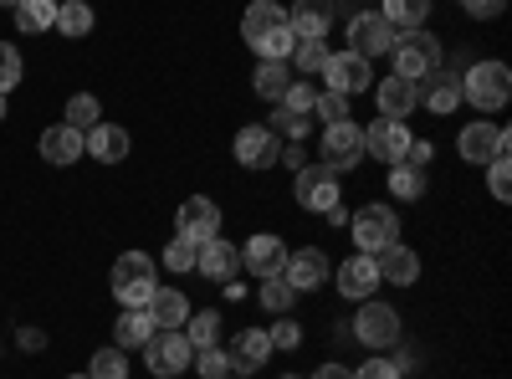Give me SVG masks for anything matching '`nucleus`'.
Returning <instances> with one entry per match:
<instances>
[{"instance_id":"obj_35","label":"nucleus","mask_w":512,"mask_h":379,"mask_svg":"<svg viewBox=\"0 0 512 379\" xmlns=\"http://www.w3.org/2000/svg\"><path fill=\"white\" fill-rule=\"evenodd\" d=\"M390 26H425V16H431V0H384V11H379Z\"/></svg>"},{"instance_id":"obj_5","label":"nucleus","mask_w":512,"mask_h":379,"mask_svg":"<svg viewBox=\"0 0 512 379\" xmlns=\"http://www.w3.org/2000/svg\"><path fill=\"white\" fill-rule=\"evenodd\" d=\"M190 359H195V349H190V339H185L180 328H154V333H149V344H144V364H149V374L175 379V374L190 369Z\"/></svg>"},{"instance_id":"obj_22","label":"nucleus","mask_w":512,"mask_h":379,"mask_svg":"<svg viewBox=\"0 0 512 379\" xmlns=\"http://www.w3.org/2000/svg\"><path fill=\"white\" fill-rule=\"evenodd\" d=\"M144 313H149L154 328H185V318H190V298H185L180 287H154V298L144 303Z\"/></svg>"},{"instance_id":"obj_34","label":"nucleus","mask_w":512,"mask_h":379,"mask_svg":"<svg viewBox=\"0 0 512 379\" xmlns=\"http://www.w3.org/2000/svg\"><path fill=\"white\" fill-rule=\"evenodd\" d=\"M328 57H333V52H328L323 36H308V41H297V47H292V67L308 72V77H318V72L328 67Z\"/></svg>"},{"instance_id":"obj_45","label":"nucleus","mask_w":512,"mask_h":379,"mask_svg":"<svg viewBox=\"0 0 512 379\" xmlns=\"http://www.w3.org/2000/svg\"><path fill=\"white\" fill-rule=\"evenodd\" d=\"M267 339H272V349H297L303 344V328H297L292 318H277V328H267Z\"/></svg>"},{"instance_id":"obj_27","label":"nucleus","mask_w":512,"mask_h":379,"mask_svg":"<svg viewBox=\"0 0 512 379\" xmlns=\"http://www.w3.org/2000/svg\"><path fill=\"white\" fill-rule=\"evenodd\" d=\"M82 154H88V149H82V134L67 129V123H52V129L41 134V159H47V164H77Z\"/></svg>"},{"instance_id":"obj_25","label":"nucleus","mask_w":512,"mask_h":379,"mask_svg":"<svg viewBox=\"0 0 512 379\" xmlns=\"http://www.w3.org/2000/svg\"><path fill=\"white\" fill-rule=\"evenodd\" d=\"M82 149L103 164H118V159H128V129H118V123H93V129L82 134Z\"/></svg>"},{"instance_id":"obj_29","label":"nucleus","mask_w":512,"mask_h":379,"mask_svg":"<svg viewBox=\"0 0 512 379\" xmlns=\"http://www.w3.org/2000/svg\"><path fill=\"white\" fill-rule=\"evenodd\" d=\"M16 26H21L26 36L52 31V26H57V0H16Z\"/></svg>"},{"instance_id":"obj_39","label":"nucleus","mask_w":512,"mask_h":379,"mask_svg":"<svg viewBox=\"0 0 512 379\" xmlns=\"http://www.w3.org/2000/svg\"><path fill=\"white\" fill-rule=\"evenodd\" d=\"M390 190L400 200H420L425 195V170H410V164H390Z\"/></svg>"},{"instance_id":"obj_11","label":"nucleus","mask_w":512,"mask_h":379,"mask_svg":"<svg viewBox=\"0 0 512 379\" xmlns=\"http://www.w3.org/2000/svg\"><path fill=\"white\" fill-rule=\"evenodd\" d=\"M282 154L277 134L267 129V123H246V129H236V164H246V170H272Z\"/></svg>"},{"instance_id":"obj_23","label":"nucleus","mask_w":512,"mask_h":379,"mask_svg":"<svg viewBox=\"0 0 512 379\" xmlns=\"http://www.w3.org/2000/svg\"><path fill=\"white\" fill-rule=\"evenodd\" d=\"M287 21H292V36H297V41L328 36V26H333V0H297V6L287 11Z\"/></svg>"},{"instance_id":"obj_9","label":"nucleus","mask_w":512,"mask_h":379,"mask_svg":"<svg viewBox=\"0 0 512 379\" xmlns=\"http://www.w3.org/2000/svg\"><path fill=\"white\" fill-rule=\"evenodd\" d=\"M395 47V26L384 21L379 11H359L354 21H349V52H359L364 62L369 57H384Z\"/></svg>"},{"instance_id":"obj_37","label":"nucleus","mask_w":512,"mask_h":379,"mask_svg":"<svg viewBox=\"0 0 512 379\" xmlns=\"http://www.w3.org/2000/svg\"><path fill=\"white\" fill-rule=\"evenodd\" d=\"M195 257H200V241H190V236H169V246H164V267L169 272H195Z\"/></svg>"},{"instance_id":"obj_53","label":"nucleus","mask_w":512,"mask_h":379,"mask_svg":"<svg viewBox=\"0 0 512 379\" xmlns=\"http://www.w3.org/2000/svg\"><path fill=\"white\" fill-rule=\"evenodd\" d=\"M6 108H11V103H6V93H0V118H6Z\"/></svg>"},{"instance_id":"obj_54","label":"nucleus","mask_w":512,"mask_h":379,"mask_svg":"<svg viewBox=\"0 0 512 379\" xmlns=\"http://www.w3.org/2000/svg\"><path fill=\"white\" fill-rule=\"evenodd\" d=\"M0 6H6V11H16V0H0Z\"/></svg>"},{"instance_id":"obj_42","label":"nucleus","mask_w":512,"mask_h":379,"mask_svg":"<svg viewBox=\"0 0 512 379\" xmlns=\"http://www.w3.org/2000/svg\"><path fill=\"white\" fill-rule=\"evenodd\" d=\"M88 379H128V359H123L118 349H98V354H93Z\"/></svg>"},{"instance_id":"obj_15","label":"nucleus","mask_w":512,"mask_h":379,"mask_svg":"<svg viewBox=\"0 0 512 379\" xmlns=\"http://www.w3.org/2000/svg\"><path fill=\"white\" fill-rule=\"evenodd\" d=\"M415 103H425L431 113H451V108H461V77L446 72V67L425 72V77L415 82Z\"/></svg>"},{"instance_id":"obj_50","label":"nucleus","mask_w":512,"mask_h":379,"mask_svg":"<svg viewBox=\"0 0 512 379\" xmlns=\"http://www.w3.org/2000/svg\"><path fill=\"white\" fill-rule=\"evenodd\" d=\"M277 164H287V170H303V164H313V159H308L303 149H282V154H277Z\"/></svg>"},{"instance_id":"obj_6","label":"nucleus","mask_w":512,"mask_h":379,"mask_svg":"<svg viewBox=\"0 0 512 379\" xmlns=\"http://www.w3.org/2000/svg\"><path fill=\"white\" fill-rule=\"evenodd\" d=\"M359 154H364V129L354 118H344V123H328L323 129V149H318V164H328L333 175H344V170H354L359 164Z\"/></svg>"},{"instance_id":"obj_1","label":"nucleus","mask_w":512,"mask_h":379,"mask_svg":"<svg viewBox=\"0 0 512 379\" xmlns=\"http://www.w3.org/2000/svg\"><path fill=\"white\" fill-rule=\"evenodd\" d=\"M154 287H159V277H154L149 251H123V257L113 262V298L123 308H144L154 298Z\"/></svg>"},{"instance_id":"obj_38","label":"nucleus","mask_w":512,"mask_h":379,"mask_svg":"<svg viewBox=\"0 0 512 379\" xmlns=\"http://www.w3.org/2000/svg\"><path fill=\"white\" fill-rule=\"evenodd\" d=\"M190 364H195V374H200V379H226V374H231V354H226L221 344L195 349V359H190Z\"/></svg>"},{"instance_id":"obj_8","label":"nucleus","mask_w":512,"mask_h":379,"mask_svg":"<svg viewBox=\"0 0 512 379\" xmlns=\"http://www.w3.org/2000/svg\"><path fill=\"white\" fill-rule=\"evenodd\" d=\"M292 195L303 210H333L338 205V175L328 170V164H303L292 180Z\"/></svg>"},{"instance_id":"obj_30","label":"nucleus","mask_w":512,"mask_h":379,"mask_svg":"<svg viewBox=\"0 0 512 379\" xmlns=\"http://www.w3.org/2000/svg\"><path fill=\"white\" fill-rule=\"evenodd\" d=\"M185 339H190V349H210V344H221V313H210V308H195L190 318H185Z\"/></svg>"},{"instance_id":"obj_13","label":"nucleus","mask_w":512,"mask_h":379,"mask_svg":"<svg viewBox=\"0 0 512 379\" xmlns=\"http://www.w3.org/2000/svg\"><path fill=\"white\" fill-rule=\"evenodd\" d=\"M405 149H410V129H405L400 118H374L369 129H364V154H374L384 164H400Z\"/></svg>"},{"instance_id":"obj_31","label":"nucleus","mask_w":512,"mask_h":379,"mask_svg":"<svg viewBox=\"0 0 512 379\" xmlns=\"http://www.w3.org/2000/svg\"><path fill=\"white\" fill-rule=\"evenodd\" d=\"M149 333H154L149 313H144V308H128V313L118 318V328H113V339H118V349H144Z\"/></svg>"},{"instance_id":"obj_57","label":"nucleus","mask_w":512,"mask_h":379,"mask_svg":"<svg viewBox=\"0 0 512 379\" xmlns=\"http://www.w3.org/2000/svg\"><path fill=\"white\" fill-rule=\"evenodd\" d=\"M72 379H88V374H72Z\"/></svg>"},{"instance_id":"obj_12","label":"nucleus","mask_w":512,"mask_h":379,"mask_svg":"<svg viewBox=\"0 0 512 379\" xmlns=\"http://www.w3.org/2000/svg\"><path fill=\"white\" fill-rule=\"evenodd\" d=\"M323 82H328V93L354 98V93H364L369 82H374V72H369V62L359 52H333L328 67H323Z\"/></svg>"},{"instance_id":"obj_28","label":"nucleus","mask_w":512,"mask_h":379,"mask_svg":"<svg viewBox=\"0 0 512 379\" xmlns=\"http://www.w3.org/2000/svg\"><path fill=\"white\" fill-rule=\"evenodd\" d=\"M251 88H256V98L282 103V93L292 88V67L287 62H262V67H256V77H251Z\"/></svg>"},{"instance_id":"obj_3","label":"nucleus","mask_w":512,"mask_h":379,"mask_svg":"<svg viewBox=\"0 0 512 379\" xmlns=\"http://www.w3.org/2000/svg\"><path fill=\"white\" fill-rule=\"evenodd\" d=\"M507 93H512V72L502 62H477L472 72L461 77V103H472L482 113L507 108Z\"/></svg>"},{"instance_id":"obj_21","label":"nucleus","mask_w":512,"mask_h":379,"mask_svg":"<svg viewBox=\"0 0 512 379\" xmlns=\"http://www.w3.org/2000/svg\"><path fill=\"white\" fill-rule=\"evenodd\" d=\"M374 98H379V118H400V123L420 108V103H415V82H410V77H395V72L374 88Z\"/></svg>"},{"instance_id":"obj_14","label":"nucleus","mask_w":512,"mask_h":379,"mask_svg":"<svg viewBox=\"0 0 512 379\" xmlns=\"http://www.w3.org/2000/svg\"><path fill=\"white\" fill-rule=\"evenodd\" d=\"M241 267H246L251 277H282V267H287V246H282V236H272V231L251 236V241L241 246Z\"/></svg>"},{"instance_id":"obj_56","label":"nucleus","mask_w":512,"mask_h":379,"mask_svg":"<svg viewBox=\"0 0 512 379\" xmlns=\"http://www.w3.org/2000/svg\"><path fill=\"white\" fill-rule=\"evenodd\" d=\"M282 379H303V374H282Z\"/></svg>"},{"instance_id":"obj_4","label":"nucleus","mask_w":512,"mask_h":379,"mask_svg":"<svg viewBox=\"0 0 512 379\" xmlns=\"http://www.w3.org/2000/svg\"><path fill=\"white\" fill-rule=\"evenodd\" d=\"M349 236H354V246L364 251V257H379L384 246L400 241V221H395L390 205H364L359 216H349Z\"/></svg>"},{"instance_id":"obj_51","label":"nucleus","mask_w":512,"mask_h":379,"mask_svg":"<svg viewBox=\"0 0 512 379\" xmlns=\"http://www.w3.org/2000/svg\"><path fill=\"white\" fill-rule=\"evenodd\" d=\"M16 344H21V349H41V344H47V333H36V328H21V333H16Z\"/></svg>"},{"instance_id":"obj_47","label":"nucleus","mask_w":512,"mask_h":379,"mask_svg":"<svg viewBox=\"0 0 512 379\" xmlns=\"http://www.w3.org/2000/svg\"><path fill=\"white\" fill-rule=\"evenodd\" d=\"M354 379H405V374H400V364H390V359H369V364H359Z\"/></svg>"},{"instance_id":"obj_32","label":"nucleus","mask_w":512,"mask_h":379,"mask_svg":"<svg viewBox=\"0 0 512 379\" xmlns=\"http://www.w3.org/2000/svg\"><path fill=\"white\" fill-rule=\"evenodd\" d=\"M67 129H77V134H88L93 129V123H103V103L93 98V93H72L67 98Z\"/></svg>"},{"instance_id":"obj_46","label":"nucleus","mask_w":512,"mask_h":379,"mask_svg":"<svg viewBox=\"0 0 512 379\" xmlns=\"http://www.w3.org/2000/svg\"><path fill=\"white\" fill-rule=\"evenodd\" d=\"M487 170H492V175H487L492 195H497V200H507V195H512V170H507V154H502V159H492Z\"/></svg>"},{"instance_id":"obj_36","label":"nucleus","mask_w":512,"mask_h":379,"mask_svg":"<svg viewBox=\"0 0 512 379\" xmlns=\"http://www.w3.org/2000/svg\"><path fill=\"white\" fill-rule=\"evenodd\" d=\"M267 129H272L277 139H303V134L313 129V113H297V108H282V103H277Z\"/></svg>"},{"instance_id":"obj_40","label":"nucleus","mask_w":512,"mask_h":379,"mask_svg":"<svg viewBox=\"0 0 512 379\" xmlns=\"http://www.w3.org/2000/svg\"><path fill=\"white\" fill-rule=\"evenodd\" d=\"M292 298L297 292L287 287V277H262V308L267 313H292Z\"/></svg>"},{"instance_id":"obj_18","label":"nucleus","mask_w":512,"mask_h":379,"mask_svg":"<svg viewBox=\"0 0 512 379\" xmlns=\"http://www.w3.org/2000/svg\"><path fill=\"white\" fill-rule=\"evenodd\" d=\"M226 354H231V374H256V369L272 359L267 328H241V333H236V344H231Z\"/></svg>"},{"instance_id":"obj_33","label":"nucleus","mask_w":512,"mask_h":379,"mask_svg":"<svg viewBox=\"0 0 512 379\" xmlns=\"http://www.w3.org/2000/svg\"><path fill=\"white\" fill-rule=\"evenodd\" d=\"M52 31H62V36H88L93 31V6L88 0H67V6H57V26Z\"/></svg>"},{"instance_id":"obj_19","label":"nucleus","mask_w":512,"mask_h":379,"mask_svg":"<svg viewBox=\"0 0 512 379\" xmlns=\"http://www.w3.org/2000/svg\"><path fill=\"white\" fill-rule=\"evenodd\" d=\"M374 287H379V267H374V257L354 251V257L338 267V292H344L349 303H364V298H374Z\"/></svg>"},{"instance_id":"obj_48","label":"nucleus","mask_w":512,"mask_h":379,"mask_svg":"<svg viewBox=\"0 0 512 379\" xmlns=\"http://www.w3.org/2000/svg\"><path fill=\"white\" fill-rule=\"evenodd\" d=\"M461 6H466V16L492 21V16H502V11H507V0H461Z\"/></svg>"},{"instance_id":"obj_49","label":"nucleus","mask_w":512,"mask_h":379,"mask_svg":"<svg viewBox=\"0 0 512 379\" xmlns=\"http://www.w3.org/2000/svg\"><path fill=\"white\" fill-rule=\"evenodd\" d=\"M400 164H410V170H425V164H431V144L410 139V149H405V159H400Z\"/></svg>"},{"instance_id":"obj_52","label":"nucleus","mask_w":512,"mask_h":379,"mask_svg":"<svg viewBox=\"0 0 512 379\" xmlns=\"http://www.w3.org/2000/svg\"><path fill=\"white\" fill-rule=\"evenodd\" d=\"M313 379H354V369H344V364H323Z\"/></svg>"},{"instance_id":"obj_44","label":"nucleus","mask_w":512,"mask_h":379,"mask_svg":"<svg viewBox=\"0 0 512 379\" xmlns=\"http://www.w3.org/2000/svg\"><path fill=\"white\" fill-rule=\"evenodd\" d=\"M313 103H318L313 82H292V88L282 93V108H297V113H313Z\"/></svg>"},{"instance_id":"obj_16","label":"nucleus","mask_w":512,"mask_h":379,"mask_svg":"<svg viewBox=\"0 0 512 379\" xmlns=\"http://www.w3.org/2000/svg\"><path fill=\"white\" fill-rule=\"evenodd\" d=\"M333 272V262L323 257L318 246H303V251H287V267H282V277H287V287L292 292H313L323 277Z\"/></svg>"},{"instance_id":"obj_41","label":"nucleus","mask_w":512,"mask_h":379,"mask_svg":"<svg viewBox=\"0 0 512 379\" xmlns=\"http://www.w3.org/2000/svg\"><path fill=\"white\" fill-rule=\"evenodd\" d=\"M21 77H26V62H21V52L11 47V41H0V93H11Z\"/></svg>"},{"instance_id":"obj_7","label":"nucleus","mask_w":512,"mask_h":379,"mask_svg":"<svg viewBox=\"0 0 512 379\" xmlns=\"http://www.w3.org/2000/svg\"><path fill=\"white\" fill-rule=\"evenodd\" d=\"M354 333H359V344H369V349H395L400 344V313L390 303L364 298L359 313H354Z\"/></svg>"},{"instance_id":"obj_2","label":"nucleus","mask_w":512,"mask_h":379,"mask_svg":"<svg viewBox=\"0 0 512 379\" xmlns=\"http://www.w3.org/2000/svg\"><path fill=\"white\" fill-rule=\"evenodd\" d=\"M390 57H395V77L420 82L425 72H436V67H441V41H436L431 31H425V26H410V31H400V36H395Z\"/></svg>"},{"instance_id":"obj_26","label":"nucleus","mask_w":512,"mask_h":379,"mask_svg":"<svg viewBox=\"0 0 512 379\" xmlns=\"http://www.w3.org/2000/svg\"><path fill=\"white\" fill-rule=\"evenodd\" d=\"M282 26H292V21H287V11L277 6V0H251L246 16H241V36H246V47H251V41H262L267 31H282Z\"/></svg>"},{"instance_id":"obj_55","label":"nucleus","mask_w":512,"mask_h":379,"mask_svg":"<svg viewBox=\"0 0 512 379\" xmlns=\"http://www.w3.org/2000/svg\"><path fill=\"white\" fill-rule=\"evenodd\" d=\"M226 379H251V374H226Z\"/></svg>"},{"instance_id":"obj_24","label":"nucleus","mask_w":512,"mask_h":379,"mask_svg":"<svg viewBox=\"0 0 512 379\" xmlns=\"http://www.w3.org/2000/svg\"><path fill=\"white\" fill-rule=\"evenodd\" d=\"M374 267H379V282H395V287H410L415 277H420V257L410 246H384L379 257H374Z\"/></svg>"},{"instance_id":"obj_17","label":"nucleus","mask_w":512,"mask_h":379,"mask_svg":"<svg viewBox=\"0 0 512 379\" xmlns=\"http://www.w3.org/2000/svg\"><path fill=\"white\" fill-rule=\"evenodd\" d=\"M236 267H241V251L231 246V241H221V236H210V241H200V257H195V272L200 277H210V282H236Z\"/></svg>"},{"instance_id":"obj_20","label":"nucleus","mask_w":512,"mask_h":379,"mask_svg":"<svg viewBox=\"0 0 512 379\" xmlns=\"http://www.w3.org/2000/svg\"><path fill=\"white\" fill-rule=\"evenodd\" d=\"M180 236H190V241H210L221 231V205L216 200H205V195H195V200H185L180 205Z\"/></svg>"},{"instance_id":"obj_10","label":"nucleus","mask_w":512,"mask_h":379,"mask_svg":"<svg viewBox=\"0 0 512 379\" xmlns=\"http://www.w3.org/2000/svg\"><path fill=\"white\" fill-rule=\"evenodd\" d=\"M507 129H497V123H466L461 129V139H456V149H461V159L466 164H492V159H502L507 154Z\"/></svg>"},{"instance_id":"obj_43","label":"nucleus","mask_w":512,"mask_h":379,"mask_svg":"<svg viewBox=\"0 0 512 379\" xmlns=\"http://www.w3.org/2000/svg\"><path fill=\"white\" fill-rule=\"evenodd\" d=\"M313 118H323V129H328V123H344V118H349V98H344V93H318Z\"/></svg>"}]
</instances>
